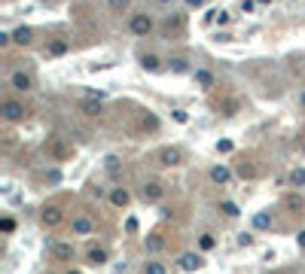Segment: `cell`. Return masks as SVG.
<instances>
[{
	"label": "cell",
	"instance_id": "12",
	"mask_svg": "<svg viewBox=\"0 0 305 274\" xmlns=\"http://www.w3.org/2000/svg\"><path fill=\"white\" fill-rule=\"evenodd\" d=\"M89 259V265H104V262H107V250H101V247H92V250H89V253H86Z\"/></svg>",
	"mask_w": 305,
	"mask_h": 274
},
{
	"label": "cell",
	"instance_id": "17",
	"mask_svg": "<svg viewBox=\"0 0 305 274\" xmlns=\"http://www.w3.org/2000/svg\"><path fill=\"white\" fill-rule=\"evenodd\" d=\"M52 256L55 259H73V247L71 244H55L52 247Z\"/></svg>",
	"mask_w": 305,
	"mask_h": 274
},
{
	"label": "cell",
	"instance_id": "15",
	"mask_svg": "<svg viewBox=\"0 0 305 274\" xmlns=\"http://www.w3.org/2000/svg\"><path fill=\"white\" fill-rule=\"evenodd\" d=\"M110 201L116 204V207H126V204L131 201V195H128L126 189H113V192H110Z\"/></svg>",
	"mask_w": 305,
	"mask_h": 274
},
{
	"label": "cell",
	"instance_id": "39",
	"mask_svg": "<svg viewBox=\"0 0 305 274\" xmlns=\"http://www.w3.org/2000/svg\"><path fill=\"white\" fill-rule=\"evenodd\" d=\"M302 107H305V91H302Z\"/></svg>",
	"mask_w": 305,
	"mask_h": 274
},
{
	"label": "cell",
	"instance_id": "7",
	"mask_svg": "<svg viewBox=\"0 0 305 274\" xmlns=\"http://www.w3.org/2000/svg\"><path fill=\"white\" fill-rule=\"evenodd\" d=\"M144 250L146 253H162L165 250V238L162 235H146L144 238Z\"/></svg>",
	"mask_w": 305,
	"mask_h": 274
},
{
	"label": "cell",
	"instance_id": "10",
	"mask_svg": "<svg viewBox=\"0 0 305 274\" xmlns=\"http://www.w3.org/2000/svg\"><path fill=\"white\" fill-rule=\"evenodd\" d=\"M159 158H162V165L171 168V165H180V158H183V155H180V150H174V146H165V150L159 153Z\"/></svg>",
	"mask_w": 305,
	"mask_h": 274
},
{
	"label": "cell",
	"instance_id": "23",
	"mask_svg": "<svg viewBox=\"0 0 305 274\" xmlns=\"http://www.w3.org/2000/svg\"><path fill=\"white\" fill-rule=\"evenodd\" d=\"M220 210L226 213V216H238L241 210H238V204H235V201H220Z\"/></svg>",
	"mask_w": 305,
	"mask_h": 274
},
{
	"label": "cell",
	"instance_id": "25",
	"mask_svg": "<svg viewBox=\"0 0 305 274\" xmlns=\"http://www.w3.org/2000/svg\"><path fill=\"white\" fill-rule=\"evenodd\" d=\"M13 228H16V220H13V216H3V220H0V232H3V235H9Z\"/></svg>",
	"mask_w": 305,
	"mask_h": 274
},
{
	"label": "cell",
	"instance_id": "16",
	"mask_svg": "<svg viewBox=\"0 0 305 274\" xmlns=\"http://www.w3.org/2000/svg\"><path fill=\"white\" fill-rule=\"evenodd\" d=\"M193 76H196V83H198L201 88H214V73H211V70H196Z\"/></svg>",
	"mask_w": 305,
	"mask_h": 274
},
{
	"label": "cell",
	"instance_id": "28",
	"mask_svg": "<svg viewBox=\"0 0 305 274\" xmlns=\"http://www.w3.org/2000/svg\"><path fill=\"white\" fill-rule=\"evenodd\" d=\"M251 244H253V235H251V232L238 235V247H251Z\"/></svg>",
	"mask_w": 305,
	"mask_h": 274
},
{
	"label": "cell",
	"instance_id": "2",
	"mask_svg": "<svg viewBox=\"0 0 305 274\" xmlns=\"http://www.w3.org/2000/svg\"><path fill=\"white\" fill-rule=\"evenodd\" d=\"M3 119L6 122H18V119H25V104H18V101H3Z\"/></svg>",
	"mask_w": 305,
	"mask_h": 274
},
{
	"label": "cell",
	"instance_id": "36",
	"mask_svg": "<svg viewBox=\"0 0 305 274\" xmlns=\"http://www.w3.org/2000/svg\"><path fill=\"white\" fill-rule=\"evenodd\" d=\"M186 6H196V9H198V6H201V0H186Z\"/></svg>",
	"mask_w": 305,
	"mask_h": 274
},
{
	"label": "cell",
	"instance_id": "27",
	"mask_svg": "<svg viewBox=\"0 0 305 274\" xmlns=\"http://www.w3.org/2000/svg\"><path fill=\"white\" fill-rule=\"evenodd\" d=\"M214 244H217V241H214L211 235H201V238H198V247H201V250H214Z\"/></svg>",
	"mask_w": 305,
	"mask_h": 274
},
{
	"label": "cell",
	"instance_id": "14",
	"mask_svg": "<svg viewBox=\"0 0 305 274\" xmlns=\"http://www.w3.org/2000/svg\"><path fill=\"white\" fill-rule=\"evenodd\" d=\"M290 186L293 189H305V168H293L290 171Z\"/></svg>",
	"mask_w": 305,
	"mask_h": 274
},
{
	"label": "cell",
	"instance_id": "20",
	"mask_svg": "<svg viewBox=\"0 0 305 274\" xmlns=\"http://www.w3.org/2000/svg\"><path fill=\"white\" fill-rule=\"evenodd\" d=\"M235 171H238V177H244V180H253L256 177V168L247 165V162H238V168H235Z\"/></svg>",
	"mask_w": 305,
	"mask_h": 274
},
{
	"label": "cell",
	"instance_id": "22",
	"mask_svg": "<svg viewBox=\"0 0 305 274\" xmlns=\"http://www.w3.org/2000/svg\"><path fill=\"white\" fill-rule=\"evenodd\" d=\"M144 274H168V268L162 265V262H146V268H144Z\"/></svg>",
	"mask_w": 305,
	"mask_h": 274
},
{
	"label": "cell",
	"instance_id": "21",
	"mask_svg": "<svg viewBox=\"0 0 305 274\" xmlns=\"http://www.w3.org/2000/svg\"><path fill=\"white\" fill-rule=\"evenodd\" d=\"M253 228H272V216L269 213H253Z\"/></svg>",
	"mask_w": 305,
	"mask_h": 274
},
{
	"label": "cell",
	"instance_id": "19",
	"mask_svg": "<svg viewBox=\"0 0 305 274\" xmlns=\"http://www.w3.org/2000/svg\"><path fill=\"white\" fill-rule=\"evenodd\" d=\"M80 110L86 113V116H98V113H101V101H83Z\"/></svg>",
	"mask_w": 305,
	"mask_h": 274
},
{
	"label": "cell",
	"instance_id": "6",
	"mask_svg": "<svg viewBox=\"0 0 305 274\" xmlns=\"http://www.w3.org/2000/svg\"><path fill=\"white\" fill-rule=\"evenodd\" d=\"M9 86H13L16 91H28V88L34 86V83H31V76H28L25 70H16L13 76H9Z\"/></svg>",
	"mask_w": 305,
	"mask_h": 274
},
{
	"label": "cell",
	"instance_id": "1",
	"mask_svg": "<svg viewBox=\"0 0 305 274\" xmlns=\"http://www.w3.org/2000/svg\"><path fill=\"white\" fill-rule=\"evenodd\" d=\"M128 31L134 34V37H146V34L153 31V18L146 16V13H138V16H131V18H128Z\"/></svg>",
	"mask_w": 305,
	"mask_h": 274
},
{
	"label": "cell",
	"instance_id": "4",
	"mask_svg": "<svg viewBox=\"0 0 305 274\" xmlns=\"http://www.w3.org/2000/svg\"><path fill=\"white\" fill-rule=\"evenodd\" d=\"M201 265H205V259H201L198 253H183L180 256V268L183 271H198Z\"/></svg>",
	"mask_w": 305,
	"mask_h": 274
},
{
	"label": "cell",
	"instance_id": "41",
	"mask_svg": "<svg viewBox=\"0 0 305 274\" xmlns=\"http://www.w3.org/2000/svg\"><path fill=\"white\" fill-rule=\"evenodd\" d=\"M40 3H49V0H40Z\"/></svg>",
	"mask_w": 305,
	"mask_h": 274
},
{
	"label": "cell",
	"instance_id": "40",
	"mask_svg": "<svg viewBox=\"0 0 305 274\" xmlns=\"http://www.w3.org/2000/svg\"><path fill=\"white\" fill-rule=\"evenodd\" d=\"M67 274H83V271H67Z\"/></svg>",
	"mask_w": 305,
	"mask_h": 274
},
{
	"label": "cell",
	"instance_id": "3",
	"mask_svg": "<svg viewBox=\"0 0 305 274\" xmlns=\"http://www.w3.org/2000/svg\"><path fill=\"white\" fill-rule=\"evenodd\" d=\"M162 192H165V186H162V183L150 180V183H146V186L141 189V195H144V201H159V198H162Z\"/></svg>",
	"mask_w": 305,
	"mask_h": 274
},
{
	"label": "cell",
	"instance_id": "9",
	"mask_svg": "<svg viewBox=\"0 0 305 274\" xmlns=\"http://www.w3.org/2000/svg\"><path fill=\"white\" fill-rule=\"evenodd\" d=\"M40 220H43V225H46V228H55V225L61 223V210H58V207H46Z\"/></svg>",
	"mask_w": 305,
	"mask_h": 274
},
{
	"label": "cell",
	"instance_id": "8",
	"mask_svg": "<svg viewBox=\"0 0 305 274\" xmlns=\"http://www.w3.org/2000/svg\"><path fill=\"white\" fill-rule=\"evenodd\" d=\"M211 180L217 183V186H226V183L232 180V171L226 168V165H217V168H211Z\"/></svg>",
	"mask_w": 305,
	"mask_h": 274
},
{
	"label": "cell",
	"instance_id": "29",
	"mask_svg": "<svg viewBox=\"0 0 305 274\" xmlns=\"http://www.w3.org/2000/svg\"><path fill=\"white\" fill-rule=\"evenodd\" d=\"M126 232H128V235L138 232V220H134V216H128V220H126Z\"/></svg>",
	"mask_w": 305,
	"mask_h": 274
},
{
	"label": "cell",
	"instance_id": "13",
	"mask_svg": "<svg viewBox=\"0 0 305 274\" xmlns=\"http://www.w3.org/2000/svg\"><path fill=\"white\" fill-rule=\"evenodd\" d=\"M71 46H67V40H52L49 46H46V55H52V58H58V55H64Z\"/></svg>",
	"mask_w": 305,
	"mask_h": 274
},
{
	"label": "cell",
	"instance_id": "26",
	"mask_svg": "<svg viewBox=\"0 0 305 274\" xmlns=\"http://www.w3.org/2000/svg\"><path fill=\"white\" fill-rule=\"evenodd\" d=\"M171 70H174V73H186V70H189V64H186L183 58H174V61H171Z\"/></svg>",
	"mask_w": 305,
	"mask_h": 274
},
{
	"label": "cell",
	"instance_id": "35",
	"mask_svg": "<svg viewBox=\"0 0 305 274\" xmlns=\"http://www.w3.org/2000/svg\"><path fill=\"white\" fill-rule=\"evenodd\" d=\"M296 241H299V247H302V250H305V228H302V232H299V235H296Z\"/></svg>",
	"mask_w": 305,
	"mask_h": 274
},
{
	"label": "cell",
	"instance_id": "11",
	"mask_svg": "<svg viewBox=\"0 0 305 274\" xmlns=\"http://www.w3.org/2000/svg\"><path fill=\"white\" fill-rule=\"evenodd\" d=\"M31 40H34V31H31V28L21 25V28L13 31V43H18V46H31Z\"/></svg>",
	"mask_w": 305,
	"mask_h": 274
},
{
	"label": "cell",
	"instance_id": "33",
	"mask_svg": "<svg viewBox=\"0 0 305 274\" xmlns=\"http://www.w3.org/2000/svg\"><path fill=\"white\" fill-rule=\"evenodd\" d=\"M13 43V34H0V46H9Z\"/></svg>",
	"mask_w": 305,
	"mask_h": 274
},
{
	"label": "cell",
	"instance_id": "18",
	"mask_svg": "<svg viewBox=\"0 0 305 274\" xmlns=\"http://www.w3.org/2000/svg\"><path fill=\"white\" fill-rule=\"evenodd\" d=\"M141 67H144V70H159V67H162V61L159 58H156V55H144V58H141Z\"/></svg>",
	"mask_w": 305,
	"mask_h": 274
},
{
	"label": "cell",
	"instance_id": "30",
	"mask_svg": "<svg viewBox=\"0 0 305 274\" xmlns=\"http://www.w3.org/2000/svg\"><path fill=\"white\" fill-rule=\"evenodd\" d=\"M174 122H180V125H186V122H189V116H186V110H174Z\"/></svg>",
	"mask_w": 305,
	"mask_h": 274
},
{
	"label": "cell",
	"instance_id": "34",
	"mask_svg": "<svg viewBox=\"0 0 305 274\" xmlns=\"http://www.w3.org/2000/svg\"><path fill=\"white\" fill-rule=\"evenodd\" d=\"M52 153H55V155H64L67 150H64V146H61V143H52Z\"/></svg>",
	"mask_w": 305,
	"mask_h": 274
},
{
	"label": "cell",
	"instance_id": "37",
	"mask_svg": "<svg viewBox=\"0 0 305 274\" xmlns=\"http://www.w3.org/2000/svg\"><path fill=\"white\" fill-rule=\"evenodd\" d=\"M256 3H272V0H256Z\"/></svg>",
	"mask_w": 305,
	"mask_h": 274
},
{
	"label": "cell",
	"instance_id": "32",
	"mask_svg": "<svg viewBox=\"0 0 305 274\" xmlns=\"http://www.w3.org/2000/svg\"><path fill=\"white\" fill-rule=\"evenodd\" d=\"M253 6H256V0H241V9H244V13H251Z\"/></svg>",
	"mask_w": 305,
	"mask_h": 274
},
{
	"label": "cell",
	"instance_id": "31",
	"mask_svg": "<svg viewBox=\"0 0 305 274\" xmlns=\"http://www.w3.org/2000/svg\"><path fill=\"white\" fill-rule=\"evenodd\" d=\"M217 153H232V140H220L217 143Z\"/></svg>",
	"mask_w": 305,
	"mask_h": 274
},
{
	"label": "cell",
	"instance_id": "38",
	"mask_svg": "<svg viewBox=\"0 0 305 274\" xmlns=\"http://www.w3.org/2000/svg\"><path fill=\"white\" fill-rule=\"evenodd\" d=\"M156 3H171V0H156Z\"/></svg>",
	"mask_w": 305,
	"mask_h": 274
},
{
	"label": "cell",
	"instance_id": "5",
	"mask_svg": "<svg viewBox=\"0 0 305 274\" xmlns=\"http://www.w3.org/2000/svg\"><path fill=\"white\" fill-rule=\"evenodd\" d=\"M95 232V220L89 216H73V235H92Z\"/></svg>",
	"mask_w": 305,
	"mask_h": 274
},
{
	"label": "cell",
	"instance_id": "24",
	"mask_svg": "<svg viewBox=\"0 0 305 274\" xmlns=\"http://www.w3.org/2000/svg\"><path fill=\"white\" fill-rule=\"evenodd\" d=\"M107 6L113 9V13H126V9L131 6V0H107Z\"/></svg>",
	"mask_w": 305,
	"mask_h": 274
}]
</instances>
